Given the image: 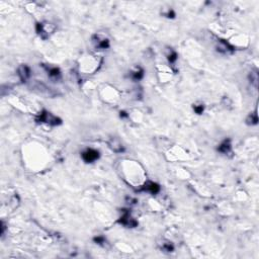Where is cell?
Segmentation results:
<instances>
[{"label":"cell","instance_id":"cell-16","mask_svg":"<svg viewBox=\"0 0 259 259\" xmlns=\"http://www.w3.org/2000/svg\"><path fill=\"white\" fill-rule=\"evenodd\" d=\"M94 241H95L96 243H98V244H101L102 242H104V239H103L102 237H98V238H95Z\"/></svg>","mask_w":259,"mask_h":259},{"label":"cell","instance_id":"cell-10","mask_svg":"<svg viewBox=\"0 0 259 259\" xmlns=\"http://www.w3.org/2000/svg\"><path fill=\"white\" fill-rule=\"evenodd\" d=\"M258 122V118H257V113H251L249 115V118H247V124H256Z\"/></svg>","mask_w":259,"mask_h":259},{"label":"cell","instance_id":"cell-7","mask_svg":"<svg viewBox=\"0 0 259 259\" xmlns=\"http://www.w3.org/2000/svg\"><path fill=\"white\" fill-rule=\"evenodd\" d=\"M231 149H232V146H231V143L229 140H226L224 141L222 144L219 146L218 148V150L221 152V153H223V154H228L231 152Z\"/></svg>","mask_w":259,"mask_h":259},{"label":"cell","instance_id":"cell-15","mask_svg":"<svg viewBox=\"0 0 259 259\" xmlns=\"http://www.w3.org/2000/svg\"><path fill=\"white\" fill-rule=\"evenodd\" d=\"M193 109H194V112H196V113H198V114H201V113H202V112H203V105H194L193 106Z\"/></svg>","mask_w":259,"mask_h":259},{"label":"cell","instance_id":"cell-2","mask_svg":"<svg viewBox=\"0 0 259 259\" xmlns=\"http://www.w3.org/2000/svg\"><path fill=\"white\" fill-rule=\"evenodd\" d=\"M118 223H121L122 225L128 227V228H134V227H136L138 225V222L130 215L129 212H124V215L118 220Z\"/></svg>","mask_w":259,"mask_h":259},{"label":"cell","instance_id":"cell-12","mask_svg":"<svg viewBox=\"0 0 259 259\" xmlns=\"http://www.w3.org/2000/svg\"><path fill=\"white\" fill-rule=\"evenodd\" d=\"M48 72H49L50 77H52V78H57L60 76V71L58 68H50Z\"/></svg>","mask_w":259,"mask_h":259},{"label":"cell","instance_id":"cell-11","mask_svg":"<svg viewBox=\"0 0 259 259\" xmlns=\"http://www.w3.org/2000/svg\"><path fill=\"white\" fill-rule=\"evenodd\" d=\"M249 78H250L251 83H253L254 86L257 87V83H258V73H257V71H255V72H251V73H250V76H249Z\"/></svg>","mask_w":259,"mask_h":259},{"label":"cell","instance_id":"cell-8","mask_svg":"<svg viewBox=\"0 0 259 259\" xmlns=\"http://www.w3.org/2000/svg\"><path fill=\"white\" fill-rule=\"evenodd\" d=\"M95 43V46L97 48H100V49H106L108 48L109 46V41L107 39H100L99 36H96V40L94 41Z\"/></svg>","mask_w":259,"mask_h":259},{"label":"cell","instance_id":"cell-6","mask_svg":"<svg viewBox=\"0 0 259 259\" xmlns=\"http://www.w3.org/2000/svg\"><path fill=\"white\" fill-rule=\"evenodd\" d=\"M18 76L22 82H25L30 77V69L26 65H21L18 68Z\"/></svg>","mask_w":259,"mask_h":259},{"label":"cell","instance_id":"cell-4","mask_svg":"<svg viewBox=\"0 0 259 259\" xmlns=\"http://www.w3.org/2000/svg\"><path fill=\"white\" fill-rule=\"evenodd\" d=\"M142 190L147 191V192H150L151 194H156V193H158L160 191V186L157 183H155V182L148 181V182H146L144 184V185H143Z\"/></svg>","mask_w":259,"mask_h":259},{"label":"cell","instance_id":"cell-13","mask_svg":"<svg viewBox=\"0 0 259 259\" xmlns=\"http://www.w3.org/2000/svg\"><path fill=\"white\" fill-rule=\"evenodd\" d=\"M161 249L164 251H167V252H171L173 250V245L169 243V242H166V243H162L161 245Z\"/></svg>","mask_w":259,"mask_h":259},{"label":"cell","instance_id":"cell-3","mask_svg":"<svg viewBox=\"0 0 259 259\" xmlns=\"http://www.w3.org/2000/svg\"><path fill=\"white\" fill-rule=\"evenodd\" d=\"M99 153L96 150L93 149H87L82 153V158L86 163H91V162H94L95 160L98 159Z\"/></svg>","mask_w":259,"mask_h":259},{"label":"cell","instance_id":"cell-9","mask_svg":"<svg viewBox=\"0 0 259 259\" xmlns=\"http://www.w3.org/2000/svg\"><path fill=\"white\" fill-rule=\"evenodd\" d=\"M143 76H144V71H143L142 69L139 68V67L136 69V70H134V71L132 72V77H133L135 80H140Z\"/></svg>","mask_w":259,"mask_h":259},{"label":"cell","instance_id":"cell-1","mask_svg":"<svg viewBox=\"0 0 259 259\" xmlns=\"http://www.w3.org/2000/svg\"><path fill=\"white\" fill-rule=\"evenodd\" d=\"M38 121L39 122H41V123H45V124H51V126H57V124H61V119L59 118L55 117L53 113H51L49 112H41V113L39 115L38 118Z\"/></svg>","mask_w":259,"mask_h":259},{"label":"cell","instance_id":"cell-5","mask_svg":"<svg viewBox=\"0 0 259 259\" xmlns=\"http://www.w3.org/2000/svg\"><path fill=\"white\" fill-rule=\"evenodd\" d=\"M108 146L113 152H115V153H121V152H124V150L122 143L119 142V140H118V139H115V138L110 139L108 142Z\"/></svg>","mask_w":259,"mask_h":259},{"label":"cell","instance_id":"cell-14","mask_svg":"<svg viewBox=\"0 0 259 259\" xmlns=\"http://www.w3.org/2000/svg\"><path fill=\"white\" fill-rule=\"evenodd\" d=\"M168 60H169L170 63H174V62L177 60V55H176V53L173 52V51H171L170 54L168 55Z\"/></svg>","mask_w":259,"mask_h":259}]
</instances>
